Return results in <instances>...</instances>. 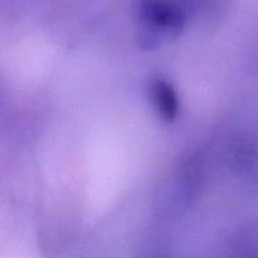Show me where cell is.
I'll list each match as a JSON object with an SVG mask.
<instances>
[{
  "label": "cell",
  "instance_id": "1",
  "mask_svg": "<svg viewBox=\"0 0 258 258\" xmlns=\"http://www.w3.org/2000/svg\"><path fill=\"white\" fill-rule=\"evenodd\" d=\"M150 98L159 118L166 122H173L178 114L179 102L175 89L163 78H155L149 87Z\"/></svg>",
  "mask_w": 258,
  "mask_h": 258
}]
</instances>
